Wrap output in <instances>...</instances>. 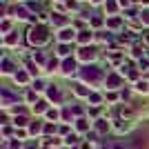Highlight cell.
<instances>
[{
	"instance_id": "cell-1",
	"label": "cell",
	"mask_w": 149,
	"mask_h": 149,
	"mask_svg": "<svg viewBox=\"0 0 149 149\" xmlns=\"http://www.w3.org/2000/svg\"><path fill=\"white\" fill-rule=\"evenodd\" d=\"M82 78H85V80H98L100 78V69H96V67L82 69Z\"/></svg>"
},
{
	"instance_id": "cell-2",
	"label": "cell",
	"mask_w": 149,
	"mask_h": 149,
	"mask_svg": "<svg viewBox=\"0 0 149 149\" xmlns=\"http://www.w3.org/2000/svg\"><path fill=\"white\" fill-rule=\"evenodd\" d=\"M31 40H33V42H45V40H47V29L38 27L36 31H31Z\"/></svg>"
},
{
	"instance_id": "cell-3",
	"label": "cell",
	"mask_w": 149,
	"mask_h": 149,
	"mask_svg": "<svg viewBox=\"0 0 149 149\" xmlns=\"http://www.w3.org/2000/svg\"><path fill=\"white\" fill-rule=\"evenodd\" d=\"M80 56H82V58H93V49H82Z\"/></svg>"
},
{
	"instance_id": "cell-4",
	"label": "cell",
	"mask_w": 149,
	"mask_h": 149,
	"mask_svg": "<svg viewBox=\"0 0 149 149\" xmlns=\"http://www.w3.org/2000/svg\"><path fill=\"white\" fill-rule=\"evenodd\" d=\"M2 98H5V102H11V100H13V96H11V93H9V91L5 89V91H2Z\"/></svg>"
},
{
	"instance_id": "cell-5",
	"label": "cell",
	"mask_w": 149,
	"mask_h": 149,
	"mask_svg": "<svg viewBox=\"0 0 149 149\" xmlns=\"http://www.w3.org/2000/svg\"><path fill=\"white\" fill-rule=\"evenodd\" d=\"M118 82H120L118 76H109V85H118Z\"/></svg>"
},
{
	"instance_id": "cell-6",
	"label": "cell",
	"mask_w": 149,
	"mask_h": 149,
	"mask_svg": "<svg viewBox=\"0 0 149 149\" xmlns=\"http://www.w3.org/2000/svg\"><path fill=\"white\" fill-rule=\"evenodd\" d=\"M71 69H74V60H67L65 62V71H71Z\"/></svg>"
},
{
	"instance_id": "cell-7",
	"label": "cell",
	"mask_w": 149,
	"mask_h": 149,
	"mask_svg": "<svg viewBox=\"0 0 149 149\" xmlns=\"http://www.w3.org/2000/svg\"><path fill=\"white\" fill-rule=\"evenodd\" d=\"M49 98H56L58 100V98H60V93H58L56 89H49Z\"/></svg>"
},
{
	"instance_id": "cell-8",
	"label": "cell",
	"mask_w": 149,
	"mask_h": 149,
	"mask_svg": "<svg viewBox=\"0 0 149 149\" xmlns=\"http://www.w3.org/2000/svg\"><path fill=\"white\" fill-rule=\"evenodd\" d=\"M89 36H91L89 31H82V33H80V40H82V42H85V40H89Z\"/></svg>"
},
{
	"instance_id": "cell-9",
	"label": "cell",
	"mask_w": 149,
	"mask_h": 149,
	"mask_svg": "<svg viewBox=\"0 0 149 149\" xmlns=\"http://www.w3.org/2000/svg\"><path fill=\"white\" fill-rule=\"evenodd\" d=\"M78 129H87V120H78Z\"/></svg>"
},
{
	"instance_id": "cell-10",
	"label": "cell",
	"mask_w": 149,
	"mask_h": 149,
	"mask_svg": "<svg viewBox=\"0 0 149 149\" xmlns=\"http://www.w3.org/2000/svg\"><path fill=\"white\" fill-rule=\"evenodd\" d=\"M60 38H62V40H69V38H71V31H62Z\"/></svg>"
},
{
	"instance_id": "cell-11",
	"label": "cell",
	"mask_w": 149,
	"mask_h": 149,
	"mask_svg": "<svg viewBox=\"0 0 149 149\" xmlns=\"http://www.w3.org/2000/svg\"><path fill=\"white\" fill-rule=\"evenodd\" d=\"M2 67H5V71H11V62L5 60V62H2Z\"/></svg>"
},
{
	"instance_id": "cell-12",
	"label": "cell",
	"mask_w": 149,
	"mask_h": 149,
	"mask_svg": "<svg viewBox=\"0 0 149 149\" xmlns=\"http://www.w3.org/2000/svg\"><path fill=\"white\" fill-rule=\"evenodd\" d=\"M76 91L80 93V96H85V93H87V89H85V87H76Z\"/></svg>"
},
{
	"instance_id": "cell-13",
	"label": "cell",
	"mask_w": 149,
	"mask_h": 149,
	"mask_svg": "<svg viewBox=\"0 0 149 149\" xmlns=\"http://www.w3.org/2000/svg\"><path fill=\"white\" fill-rule=\"evenodd\" d=\"M113 149H123V147H113Z\"/></svg>"
}]
</instances>
